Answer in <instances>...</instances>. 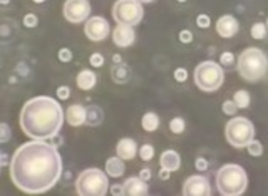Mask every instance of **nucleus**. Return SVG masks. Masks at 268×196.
<instances>
[{"label":"nucleus","instance_id":"nucleus-13","mask_svg":"<svg viewBox=\"0 0 268 196\" xmlns=\"http://www.w3.org/2000/svg\"><path fill=\"white\" fill-rule=\"evenodd\" d=\"M238 29H240V24L233 15H223V17H220L216 22V32L221 37H225V39L233 37L238 32Z\"/></svg>","mask_w":268,"mask_h":196},{"label":"nucleus","instance_id":"nucleus-45","mask_svg":"<svg viewBox=\"0 0 268 196\" xmlns=\"http://www.w3.org/2000/svg\"><path fill=\"white\" fill-rule=\"evenodd\" d=\"M32 2H35V4H42V2H46V0H32Z\"/></svg>","mask_w":268,"mask_h":196},{"label":"nucleus","instance_id":"nucleus-31","mask_svg":"<svg viewBox=\"0 0 268 196\" xmlns=\"http://www.w3.org/2000/svg\"><path fill=\"white\" fill-rule=\"evenodd\" d=\"M57 57H59V61L61 62H69L70 59H72V52L69 51V49H61V51H59V54H57Z\"/></svg>","mask_w":268,"mask_h":196},{"label":"nucleus","instance_id":"nucleus-17","mask_svg":"<svg viewBox=\"0 0 268 196\" xmlns=\"http://www.w3.org/2000/svg\"><path fill=\"white\" fill-rule=\"evenodd\" d=\"M161 168H165V170L168 171H176L179 165H181V158H179V154L176 151H173V149H169V151H165L161 154Z\"/></svg>","mask_w":268,"mask_h":196},{"label":"nucleus","instance_id":"nucleus-8","mask_svg":"<svg viewBox=\"0 0 268 196\" xmlns=\"http://www.w3.org/2000/svg\"><path fill=\"white\" fill-rule=\"evenodd\" d=\"M144 17V9L139 0H116L112 5V19L118 24L136 25Z\"/></svg>","mask_w":268,"mask_h":196},{"label":"nucleus","instance_id":"nucleus-21","mask_svg":"<svg viewBox=\"0 0 268 196\" xmlns=\"http://www.w3.org/2000/svg\"><path fill=\"white\" fill-rule=\"evenodd\" d=\"M102 117H104V114L97 106L87 107V117H86L87 124H91V126H97V124H101Z\"/></svg>","mask_w":268,"mask_h":196},{"label":"nucleus","instance_id":"nucleus-12","mask_svg":"<svg viewBox=\"0 0 268 196\" xmlns=\"http://www.w3.org/2000/svg\"><path fill=\"white\" fill-rule=\"evenodd\" d=\"M112 41L118 47H129L131 44H134V41H136L134 25L118 24L116 29H114V32H112Z\"/></svg>","mask_w":268,"mask_h":196},{"label":"nucleus","instance_id":"nucleus-23","mask_svg":"<svg viewBox=\"0 0 268 196\" xmlns=\"http://www.w3.org/2000/svg\"><path fill=\"white\" fill-rule=\"evenodd\" d=\"M233 101L237 102L238 109H245V107L250 106V94L247 91H237V92H235Z\"/></svg>","mask_w":268,"mask_h":196},{"label":"nucleus","instance_id":"nucleus-41","mask_svg":"<svg viewBox=\"0 0 268 196\" xmlns=\"http://www.w3.org/2000/svg\"><path fill=\"white\" fill-rule=\"evenodd\" d=\"M169 174H171V171H168V170H165V168H163L161 173H160V178H161V179H168Z\"/></svg>","mask_w":268,"mask_h":196},{"label":"nucleus","instance_id":"nucleus-19","mask_svg":"<svg viewBox=\"0 0 268 196\" xmlns=\"http://www.w3.org/2000/svg\"><path fill=\"white\" fill-rule=\"evenodd\" d=\"M96 74L92 72V70H81L78 79H75V83H78V87L83 91H91L92 87L96 86Z\"/></svg>","mask_w":268,"mask_h":196},{"label":"nucleus","instance_id":"nucleus-16","mask_svg":"<svg viewBox=\"0 0 268 196\" xmlns=\"http://www.w3.org/2000/svg\"><path fill=\"white\" fill-rule=\"evenodd\" d=\"M136 152H138V144H136L134 139L124 138L116 146V154L119 158H123V160H133Z\"/></svg>","mask_w":268,"mask_h":196},{"label":"nucleus","instance_id":"nucleus-3","mask_svg":"<svg viewBox=\"0 0 268 196\" xmlns=\"http://www.w3.org/2000/svg\"><path fill=\"white\" fill-rule=\"evenodd\" d=\"M238 72L248 83L263 79L268 72V59L265 52L258 47L245 49L238 57Z\"/></svg>","mask_w":268,"mask_h":196},{"label":"nucleus","instance_id":"nucleus-46","mask_svg":"<svg viewBox=\"0 0 268 196\" xmlns=\"http://www.w3.org/2000/svg\"><path fill=\"white\" fill-rule=\"evenodd\" d=\"M2 165H4V161H2V152H0V168H2Z\"/></svg>","mask_w":268,"mask_h":196},{"label":"nucleus","instance_id":"nucleus-10","mask_svg":"<svg viewBox=\"0 0 268 196\" xmlns=\"http://www.w3.org/2000/svg\"><path fill=\"white\" fill-rule=\"evenodd\" d=\"M84 32L87 35V39L92 42H101L109 35L111 32V27H109L107 20L104 17H91L86 20V27Z\"/></svg>","mask_w":268,"mask_h":196},{"label":"nucleus","instance_id":"nucleus-39","mask_svg":"<svg viewBox=\"0 0 268 196\" xmlns=\"http://www.w3.org/2000/svg\"><path fill=\"white\" fill-rule=\"evenodd\" d=\"M139 178H143L144 181H147V179L151 178V171L147 170V168H144V170H141V171H139Z\"/></svg>","mask_w":268,"mask_h":196},{"label":"nucleus","instance_id":"nucleus-42","mask_svg":"<svg viewBox=\"0 0 268 196\" xmlns=\"http://www.w3.org/2000/svg\"><path fill=\"white\" fill-rule=\"evenodd\" d=\"M112 62H114V64H119V62H121V56H112Z\"/></svg>","mask_w":268,"mask_h":196},{"label":"nucleus","instance_id":"nucleus-28","mask_svg":"<svg viewBox=\"0 0 268 196\" xmlns=\"http://www.w3.org/2000/svg\"><path fill=\"white\" fill-rule=\"evenodd\" d=\"M139 156L143 161H149L152 156H155V148L151 144H144L143 148L139 149Z\"/></svg>","mask_w":268,"mask_h":196},{"label":"nucleus","instance_id":"nucleus-37","mask_svg":"<svg viewBox=\"0 0 268 196\" xmlns=\"http://www.w3.org/2000/svg\"><path fill=\"white\" fill-rule=\"evenodd\" d=\"M179 41L184 44H189L191 41H193V34H191L189 30H181L179 32Z\"/></svg>","mask_w":268,"mask_h":196},{"label":"nucleus","instance_id":"nucleus-48","mask_svg":"<svg viewBox=\"0 0 268 196\" xmlns=\"http://www.w3.org/2000/svg\"><path fill=\"white\" fill-rule=\"evenodd\" d=\"M266 29H268V19H266Z\"/></svg>","mask_w":268,"mask_h":196},{"label":"nucleus","instance_id":"nucleus-7","mask_svg":"<svg viewBox=\"0 0 268 196\" xmlns=\"http://www.w3.org/2000/svg\"><path fill=\"white\" fill-rule=\"evenodd\" d=\"M226 141L233 148H247L250 141L255 138V128L247 117H233L229 119L225 128Z\"/></svg>","mask_w":268,"mask_h":196},{"label":"nucleus","instance_id":"nucleus-24","mask_svg":"<svg viewBox=\"0 0 268 196\" xmlns=\"http://www.w3.org/2000/svg\"><path fill=\"white\" fill-rule=\"evenodd\" d=\"M251 37L253 39H265L266 37V25L261 24V22H256L251 27Z\"/></svg>","mask_w":268,"mask_h":196},{"label":"nucleus","instance_id":"nucleus-29","mask_svg":"<svg viewBox=\"0 0 268 196\" xmlns=\"http://www.w3.org/2000/svg\"><path fill=\"white\" fill-rule=\"evenodd\" d=\"M238 111V106L235 101H225L223 102V112L228 114V116H233V114H237Z\"/></svg>","mask_w":268,"mask_h":196},{"label":"nucleus","instance_id":"nucleus-35","mask_svg":"<svg viewBox=\"0 0 268 196\" xmlns=\"http://www.w3.org/2000/svg\"><path fill=\"white\" fill-rule=\"evenodd\" d=\"M89 61H91L92 65H94V67H101V65L104 64V57L101 56V54H92Z\"/></svg>","mask_w":268,"mask_h":196},{"label":"nucleus","instance_id":"nucleus-14","mask_svg":"<svg viewBox=\"0 0 268 196\" xmlns=\"http://www.w3.org/2000/svg\"><path fill=\"white\" fill-rule=\"evenodd\" d=\"M123 193L126 196H143L147 194V184L143 178H128L123 183Z\"/></svg>","mask_w":268,"mask_h":196},{"label":"nucleus","instance_id":"nucleus-11","mask_svg":"<svg viewBox=\"0 0 268 196\" xmlns=\"http://www.w3.org/2000/svg\"><path fill=\"white\" fill-rule=\"evenodd\" d=\"M183 194L186 196H210L211 194V186L210 181L205 176H189L183 184Z\"/></svg>","mask_w":268,"mask_h":196},{"label":"nucleus","instance_id":"nucleus-27","mask_svg":"<svg viewBox=\"0 0 268 196\" xmlns=\"http://www.w3.org/2000/svg\"><path fill=\"white\" fill-rule=\"evenodd\" d=\"M184 126L186 124L181 117H174V119H171V123H169V129H171L174 134H181L184 131Z\"/></svg>","mask_w":268,"mask_h":196},{"label":"nucleus","instance_id":"nucleus-36","mask_svg":"<svg viewBox=\"0 0 268 196\" xmlns=\"http://www.w3.org/2000/svg\"><path fill=\"white\" fill-rule=\"evenodd\" d=\"M186 77H188V72H186V69H176V70H174V79H176L178 83H184Z\"/></svg>","mask_w":268,"mask_h":196},{"label":"nucleus","instance_id":"nucleus-1","mask_svg":"<svg viewBox=\"0 0 268 196\" xmlns=\"http://www.w3.org/2000/svg\"><path fill=\"white\" fill-rule=\"evenodd\" d=\"M62 174V158L46 139H32L14 152L10 179L20 191L41 194L49 191Z\"/></svg>","mask_w":268,"mask_h":196},{"label":"nucleus","instance_id":"nucleus-40","mask_svg":"<svg viewBox=\"0 0 268 196\" xmlns=\"http://www.w3.org/2000/svg\"><path fill=\"white\" fill-rule=\"evenodd\" d=\"M111 194H124V193H123V184H121V186L114 184V186L111 188Z\"/></svg>","mask_w":268,"mask_h":196},{"label":"nucleus","instance_id":"nucleus-26","mask_svg":"<svg viewBox=\"0 0 268 196\" xmlns=\"http://www.w3.org/2000/svg\"><path fill=\"white\" fill-rule=\"evenodd\" d=\"M10 138H12V129H10L9 124L0 123V144L9 143Z\"/></svg>","mask_w":268,"mask_h":196},{"label":"nucleus","instance_id":"nucleus-2","mask_svg":"<svg viewBox=\"0 0 268 196\" xmlns=\"http://www.w3.org/2000/svg\"><path fill=\"white\" fill-rule=\"evenodd\" d=\"M62 106L49 96L32 97L20 111V128L32 139H52L62 128Z\"/></svg>","mask_w":268,"mask_h":196},{"label":"nucleus","instance_id":"nucleus-15","mask_svg":"<svg viewBox=\"0 0 268 196\" xmlns=\"http://www.w3.org/2000/svg\"><path fill=\"white\" fill-rule=\"evenodd\" d=\"M86 117H87V109L84 106H81V104L69 106L67 112H65V121L74 128L83 126V124L86 123Z\"/></svg>","mask_w":268,"mask_h":196},{"label":"nucleus","instance_id":"nucleus-18","mask_svg":"<svg viewBox=\"0 0 268 196\" xmlns=\"http://www.w3.org/2000/svg\"><path fill=\"white\" fill-rule=\"evenodd\" d=\"M126 171V166H124V160L119 156H114V158H109L106 161V173L107 176H112V178H119L123 176Z\"/></svg>","mask_w":268,"mask_h":196},{"label":"nucleus","instance_id":"nucleus-9","mask_svg":"<svg viewBox=\"0 0 268 196\" xmlns=\"http://www.w3.org/2000/svg\"><path fill=\"white\" fill-rule=\"evenodd\" d=\"M64 17L70 24H81L89 19L91 4L89 0H65L64 4Z\"/></svg>","mask_w":268,"mask_h":196},{"label":"nucleus","instance_id":"nucleus-44","mask_svg":"<svg viewBox=\"0 0 268 196\" xmlns=\"http://www.w3.org/2000/svg\"><path fill=\"white\" fill-rule=\"evenodd\" d=\"M10 2V0H0V4H2V5H7Z\"/></svg>","mask_w":268,"mask_h":196},{"label":"nucleus","instance_id":"nucleus-38","mask_svg":"<svg viewBox=\"0 0 268 196\" xmlns=\"http://www.w3.org/2000/svg\"><path fill=\"white\" fill-rule=\"evenodd\" d=\"M195 165H196V170L198 171H206L208 170V161L205 160V158H198Z\"/></svg>","mask_w":268,"mask_h":196},{"label":"nucleus","instance_id":"nucleus-4","mask_svg":"<svg viewBox=\"0 0 268 196\" xmlns=\"http://www.w3.org/2000/svg\"><path fill=\"white\" fill-rule=\"evenodd\" d=\"M218 191L223 196H238L243 194L248 186L247 171L238 165H225L220 168L216 174Z\"/></svg>","mask_w":268,"mask_h":196},{"label":"nucleus","instance_id":"nucleus-33","mask_svg":"<svg viewBox=\"0 0 268 196\" xmlns=\"http://www.w3.org/2000/svg\"><path fill=\"white\" fill-rule=\"evenodd\" d=\"M69 96H70V89H69L67 86H61V87H57V97H59V99L65 101Z\"/></svg>","mask_w":268,"mask_h":196},{"label":"nucleus","instance_id":"nucleus-43","mask_svg":"<svg viewBox=\"0 0 268 196\" xmlns=\"http://www.w3.org/2000/svg\"><path fill=\"white\" fill-rule=\"evenodd\" d=\"M141 4H151V2H155V0H139Z\"/></svg>","mask_w":268,"mask_h":196},{"label":"nucleus","instance_id":"nucleus-5","mask_svg":"<svg viewBox=\"0 0 268 196\" xmlns=\"http://www.w3.org/2000/svg\"><path fill=\"white\" fill-rule=\"evenodd\" d=\"M75 191L81 196H104L109 191L107 173L97 168L84 170L75 179Z\"/></svg>","mask_w":268,"mask_h":196},{"label":"nucleus","instance_id":"nucleus-20","mask_svg":"<svg viewBox=\"0 0 268 196\" xmlns=\"http://www.w3.org/2000/svg\"><path fill=\"white\" fill-rule=\"evenodd\" d=\"M141 124H143V129L147 131V133H152V131H156L158 128H160V117H158V114L155 112H147L143 116V121H141Z\"/></svg>","mask_w":268,"mask_h":196},{"label":"nucleus","instance_id":"nucleus-34","mask_svg":"<svg viewBox=\"0 0 268 196\" xmlns=\"http://www.w3.org/2000/svg\"><path fill=\"white\" fill-rule=\"evenodd\" d=\"M196 24H198V27H201V29H206V27H210V17L201 14L198 15V19H196Z\"/></svg>","mask_w":268,"mask_h":196},{"label":"nucleus","instance_id":"nucleus-30","mask_svg":"<svg viewBox=\"0 0 268 196\" xmlns=\"http://www.w3.org/2000/svg\"><path fill=\"white\" fill-rule=\"evenodd\" d=\"M220 62L223 65H226V67H232L233 62H235V56H233L232 52H223L221 57H220Z\"/></svg>","mask_w":268,"mask_h":196},{"label":"nucleus","instance_id":"nucleus-47","mask_svg":"<svg viewBox=\"0 0 268 196\" xmlns=\"http://www.w3.org/2000/svg\"><path fill=\"white\" fill-rule=\"evenodd\" d=\"M178 2H186V0H178Z\"/></svg>","mask_w":268,"mask_h":196},{"label":"nucleus","instance_id":"nucleus-6","mask_svg":"<svg viewBox=\"0 0 268 196\" xmlns=\"http://www.w3.org/2000/svg\"><path fill=\"white\" fill-rule=\"evenodd\" d=\"M225 83V72L220 64L213 61H205L196 65L195 84L205 92H215Z\"/></svg>","mask_w":268,"mask_h":196},{"label":"nucleus","instance_id":"nucleus-32","mask_svg":"<svg viewBox=\"0 0 268 196\" xmlns=\"http://www.w3.org/2000/svg\"><path fill=\"white\" fill-rule=\"evenodd\" d=\"M37 22H39V20H37V17H35L34 14H27L25 17H24V25H25V27H29V29H32V27H35V25H37Z\"/></svg>","mask_w":268,"mask_h":196},{"label":"nucleus","instance_id":"nucleus-22","mask_svg":"<svg viewBox=\"0 0 268 196\" xmlns=\"http://www.w3.org/2000/svg\"><path fill=\"white\" fill-rule=\"evenodd\" d=\"M111 75H112V79L119 84H123L129 79L128 69H126V65H123V64H114V67L111 70Z\"/></svg>","mask_w":268,"mask_h":196},{"label":"nucleus","instance_id":"nucleus-25","mask_svg":"<svg viewBox=\"0 0 268 196\" xmlns=\"http://www.w3.org/2000/svg\"><path fill=\"white\" fill-rule=\"evenodd\" d=\"M247 149L251 156H255V158H258L263 154V146H261L260 141H256V139H251L250 141V144L247 146Z\"/></svg>","mask_w":268,"mask_h":196}]
</instances>
